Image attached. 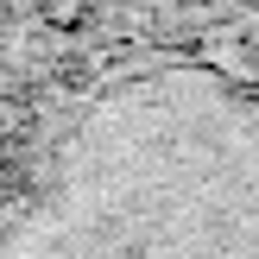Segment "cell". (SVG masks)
<instances>
[{"label": "cell", "mask_w": 259, "mask_h": 259, "mask_svg": "<svg viewBox=\"0 0 259 259\" xmlns=\"http://www.w3.org/2000/svg\"><path fill=\"white\" fill-rule=\"evenodd\" d=\"M19 259H259V177L247 202L171 209L133 190V202H89L70 222L38 228Z\"/></svg>", "instance_id": "6da1fadb"}, {"label": "cell", "mask_w": 259, "mask_h": 259, "mask_svg": "<svg viewBox=\"0 0 259 259\" xmlns=\"http://www.w3.org/2000/svg\"><path fill=\"white\" fill-rule=\"evenodd\" d=\"M32 13L51 25V32H76L89 19V0H32Z\"/></svg>", "instance_id": "7a4b0ae2"}]
</instances>
